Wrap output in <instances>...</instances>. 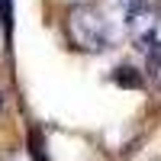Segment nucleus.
Here are the masks:
<instances>
[{"instance_id":"1","label":"nucleus","mask_w":161,"mask_h":161,"mask_svg":"<svg viewBox=\"0 0 161 161\" xmlns=\"http://www.w3.org/2000/svg\"><path fill=\"white\" fill-rule=\"evenodd\" d=\"M68 36L80 52H103L110 45V23L93 3H74L68 10Z\"/></svg>"},{"instance_id":"2","label":"nucleus","mask_w":161,"mask_h":161,"mask_svg":"<svg viewBox=\"0 0 161 161\" xmlns=\"http://www.w3.org/2000/svg\"><path fill=\"white\" fill-rule=\"evenodd\" d=\"M158 23H161V0H132L129 3V10H126V29H129V39L139 48L148 52L155 45Z\"/></svg>"},{"instance_id":"3","label":"nucleus","mask_w":161,"mask_h":161,"mask_svg":"<svg viewBox=\"0 0 161 161\" xmlns=\"http://www.w3.org/2000/svg\"><path fill=\"white\" fill-rule=\"evenodd\" d=\"M0 10H3V23L10 26V0H0Z\"/></svg>"}]
</instances>
